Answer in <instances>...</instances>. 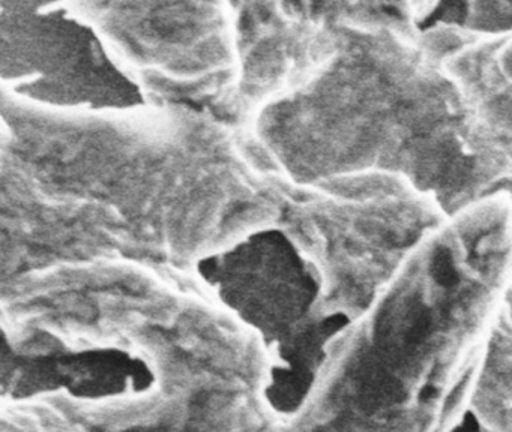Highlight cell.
<instances>
[{
    "mask_svg": "<svg viewBox=\"0 0 512 432\" xmlns=\"http://www.w3.org/2000/svg\"><path fill=\"white\" fill-rule=\"evenodd\" d=\"M0 78L53 104L107 107L139 96L95 30L62 6L0 12Z\"/></svg>",
    "mask_w": 512,
    "mask_h": 432,
    "instance_id": "2",
    "label": "cell"
},
{
    "mask_svg": "<svg viewBox=\"0 0 512 432\" xmlns=\"http://www.w3.org/2000/svg\"><path fill=\"white\" fill-rule=\"evenodd\" d=\"M428 24H448L490 35L512 33V3L511 0H437L424 26Z\"/></svg>",
    "mask_w": 512,
    "mask_h": 432,
    "instance_id": "3",
    "label": "cell"
},
{
    "mask_svg": "<svg viewBox=\"0 0 512 432\" xmlns=\"http://www.w3.org/2000/svg\"><path fill=\"white\" fill-rule=\"evenodd\" d=\"M119 65L131 63L230 116L238 86L229 0H70Z\"/></svg>",
    "mask_w": 512,
    "mask_h": 432,
    "instance_id": "1",
    "label": "cell"
},
{
    "mask_svg": "<svg viewBox=\"0 0 512 432\" xmlns=\"http://www.w3.org/2000/svg\"><path fill=\"white\" fill-rule=\"evenodd\" d=\"M61 2L62 0H0V12L55 8Z\"/></svg>",
    "mask_w": 512,
    "mask_h": 432,
    "instance_id": "4",
    "label": "cell"
}]
</instances>
